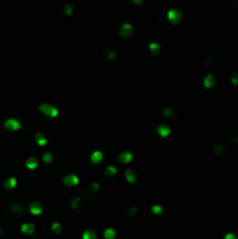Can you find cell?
I'll return each instance as SVG.
<instances>
[{
	"label": "cell",
	"instance_id": "6da1fadb",
	"mask_svg": "<svg viewBox=\"0 0 238 239\" xmlns=\"http://www.w3.org/2000/svg\"><path fill=\"white\" fill-rule=\"evenodd\" d=\"M39 110L44 116H48L50 118H56L58 116V110L55 106L50 105V104H41Z\"/></svg>",
	"mask_w": 238,
	"mask_h": 239
},
{
	"label": "cell",
	"instance_id": "7a4b0ae2",
	"mask_svg": "<svg viewBox=\"0 0 238 239\" xmlns=\"http://www.w3.org/2000/svg\"><path fill=\"white\" fill-rule=\"evenodd\" d=\"M167 18H168V20H169L170 23H173V25H176V23H179L181 21V19H182V14H181V12L179 10H176V8H172L168 11L167 13Z\"/></svg>",
	"mask_w": 238,
	"mask_h": 239
},
{
	"label": "cell",
	"instance_id": "3957f363",
	"mask_svg": "<svg viewBox=\"0 0 238 239\" xmlns=\"http://www.w3.org/2000/svg\"><path fill=\"white\" fill-rule=\"evenodd\" d=\"M4 126H5L6 130H8V131H18V130H20L21 128V124L18 122L16 119H7L4 124Z\"/></svg>",
	"mask_w": 238,
	"mask_h": 239
},
{
	"label": "cell",
	"instance_id": "277c9868",
	"mask_svg": "<svg viewBox=\"0 0 238 239\" xmlns=\"http://www.w3.org/2000/svg\"><path fill=\"white\" fill-rule=\"evenodd\" d=\"M63 183L65 186L68 187H73V186H77L79 183V179L77 175L75 174H69V175L64 176L63 179Z\"/></svg>",
	"mask_w": 238,
	"mask_h": 239
},
{
	"label": "cell",
	"instance_id": "5b68a950",
	"mask_svg": "<svg viewBox=\"0 0 238 239\" xmlns=\"http://www.w3.org/2000/svg\"><path fill=\"white\" fill-rule=\"evenodd\" d=\"M29 211L34 216H39L42 213V205L40 202H32L29 205Z\"/></svg>",
	"mask_w": 238,
	"mask_h": 239
},
{
	"label": "cell",
	"instance_id": "8992f818",
	"mask_svg": "<svg viewBox=\"0 0 238 239\" xmlns=\"http://www.w3.org/2000/svg\"><path fill=\"white\" fill-rule=\"evenodd\" d=\"M133 32V27L131 23H123L120 27V36L128 37Z\"/></svg>",
	"mask_w": 238,
	"mask_h": 239
},
{
	"label": "cell",
	"instance_id": "52a82bcc",
	"mask_svg": "<svg viewBox=\"0 0 238 239\" xmlns=\"http://www.w3.org/2000/svg\"><path fill=\"white\" fill-rule=\"evenodd\" d=\"M157 132L158 134L161 137V138H167L170 134V128L167 126V125H160L158 128H157Z\"/></svg>",
	"mask_w": 238,
	"mask_h": 239
},
{
	"label": "cell",
	"instance_id": "ba28073f",
	"mask_svg": "<svg viewBox=\"0 0 238 239\" xmlns=\"http://www.w3.org/2000/svg\"><path fill=\"white\" fill-rule=\"evenodd\" d=\"M35 231V226L32 223H23L21 225V232L25 234H33Z\"/></svg>",
	"mask_w": 238,
	"mask_h": 239
},
{
	"label": "cell",
	"instance_id": "9c48e42d",
	"mask_svg": "<svg viewBox=\"0 0 238 239\" xmlns=\"http://www.w3.org/2000/svg\"><path fill=\"white\" fill-rule=\"evenodd\" d=\"M132 159H133V155L130 152H123V153H120V154L118 155V160L122 163H128Z\"/></svg>",
	"mask_w": 238,
	"mask_h": 239
},
{
	"label": "cell",
	"instance_id": "30bf717a",
	"mask_svg": "<svg viewBox=\"0 0 238 239\" xmlns=\"http://www.w3.org/2000/svg\"><path fill=\"white\" fill-rule=\"evenodd\" d=\"M90 159L92 163L97 165V163H99L102 160H103V154H102V152H99V150H95V152L91 153Z\"/></svg>",
	"mask_w": 238,
	"mask_h": 239
},
{
	"label": "cell",
	"instance_id": "8fae6325",
	"mask_svg": "<svg viewBox=\"0 0 238 239\" xmlns=\"http://www.w3.org/2000/svg\"><path fill=\"white\" fill-rule=\"evenodd\" d=\"M203 84H204V86H206L207 89H210V88H212V86L215 85V77L210 74L207 75L204 80H203Z\"/></svg>",
	"mask_w": 238,
	"mask_h": 239
},
{
	"label": "cell",
	"instance_id": "7c38bea8",
	"mask_svg": "<svg viewBox=\"0 0 238 239\" xmlns=\"http://www.w3.org/2000/svg\"><path fill=\"white\" fill-rule=\"evenodd\" d=\"M82 237H83V239H96L97 233H96L95 230H91V229H89V230H85L84 232H83Z\"/></svg>",
	"mask_w": 238,
	"mask_h": 239
},
{
	"label": "cell",
	"instance_id": "4fadbf2b",
	"mask_svg": "<svg viewBox=\"0 0 238 239\" xmlns=\"http://www.w3.org/2000/svg\"><path fill=\"white\" fill-rule=\"evenodd\" d=\"M125 179L128 183H134L137 181V175L133 173L132 170H126L125 171Z\"/></svg>",
	"mask_w": 238,
	"mask_h": 239
},
{
	"label": "cell",
	"instance_id": "5bb4252c",
	"mask_svg": "<svg viewBox=\"0 0 238 239\" xmlns=\"http://www.w3.org/2000/svg\"><path fill=\"white\" fill-rule=\"evenodd\" d=\"M35 141L39 146H44L46 143H47V139L44 138V135H43L42 133H36L35 134Z\"/></svg>",
	"mask_w": 238,
	"mask_h": 239
},
{
	"label": "cell",
	"instance_id": "9a60e30c",
	"mask_svg": "<svg viewBox=\"0 0 238 239\" xmlns=\"http://www.w3.org/2000/svg\"><path fill=\"white\" fill-rule=\"evenodd\" d=\"M103 236H104V238L105 239H113L116 237V231H115L112 228H107L104 230Z\"/></svg>",
	"mask_w": 238,
	"mask_h": 239
},
{
	"label": "cell",
	"instance_id": "2e32d148",
	"mask_svg": "<svg viewBox=\"0 0 238 239\" xmlns=\"http://www.w3.org/2000/svg\"><path fill=\"white\" fill-rule=\"evenodd\" d=\"M26 167L28 169H35L37 167V160L32 156V158H29V159L26 161Z\"/></svg>",
	"mask_w": 238,
	"mask_h": 239
},
{
	"label": "cell",
	"instance_id": "e0dca14e",
	"mask_svg": "<svg viewBox=\"0 0 238 239\" xmlns=\"http://www.w3.org/2000/svg\"><path fill=\"white\" fill-rule=\"evenodd\" d=\"M148 49H149V52L153 55H158L160 53V44L158 42H152L148 46Z\"/></svg>",
	"mask_w": 238,
	"mask_h": 239
},
{
	"label": "cell",
	"instance_id": "ac0fdd59",
	"mask_svg": "<svg viewBox=\"0 0 238 239\" xmlns=\"http://www.w3.org/2000/svg\"><path fill=\"white\" fill-rule=\"evenodd\" d=\"M15 186H16V179L15 177H11V179H8V180L4 183V187H5L6 189H13Z\"/></svg>",
	"mask_w": 238,
	"mask_h": 239
},
{
	"label": "cell",
	"instance_id": "d6986e66",
	"mask_svg": "<svg viewBox=\"0 0 238 239\" xmlns=\"http://www.w3.org/2000/svg\"><path fill=\"white\" fill-rule=\"evenodd\" d=\"M105 174L107 176H115L117 174V168L116 167H113V166H109V167H106Z\"/></svg>",
	"mask_w": 238,
	"mask_h": 239
},
{
	"label": "cell",
	"instance_id": "ffe728a7",
	"mask_svg": "<svg viewBox=\"0 0 238 239\" xmlns=\"http://www.w3.org/2000/svg\"><path fill=\"white\" fill-rule=\"evenodd\" d=\"M52 230H53L55 233H60L61 231H62V225L57 222H55V223L52 224Z\"/></svg>",
	"mask_w": 238,
	"mask_h": 239
},
{
	"label": "cell",
	"instance_id": "44dd1931",
	"mask_svg": "<svg viewBox=\"0 0 238 239\" xmlns=\"http://www.w3.org/2000/svg\"><path fill=\"white\" fill-rule=\"evenodd\" d=\"M42 159H43V161H44L46 163H52V161H53L54 156H53V154H52V153H44V154H43V156H42Z\"/></svg>",
	"mask_w": 238,
	"mask_h": 239
},
{
	"label": "cell",
	"instance_id": "7402d4cb",
	"mask_svg": "<svg viewBox=\"0 0 238 239\" xmlns=\"http://www.w3.org/2000/svg\"><path fill=\"white\" fill-rule=\"evenodd\" d=\"M79 197H74V198H71L70 200V207L73 208V209H77V207H78V204H79Z\"/></svg>",
	"mask_w": 238,
	"mask_h": 239
},
{
	"label": "cell",
	"instance_id": "603a6c76",
	"mask_svg": "<svg viewBox=\"0 0 238 239\" xmlns=\"http://www.w3.org/2000/svg\"><path fill=\"white\" fill-rule=\"evenodd\" d=\"M63 13L65 15H71L73 14V6L70 5V4H67V5L63 7Z\"/></svg>",
	"mask_w": 238,
	"mask_h": 239
},
{
	"label": "cell",
	"instance_id": "cb8c5ba5",
	"mask_svg": "<svg viewBox=\"0 0 238 239\" xmlns=\"http://www.w3.org/2000/svg\"><path fill=\"white\" fill-rule=\"evenodd\" d=\"M12 210L14 211V212H21L22 211V207L21 204H19V203H14V204H12Z\"/></svg>",
	"mask_w": 238,
	"mask_h": 239
},
{
	"label": "cell",
	"instance_id": "d4e9b609",
	"mask_svg": "<svg viewBox=\"0 0 238 239\" xmlns=\"http://www.w3.org/2000/svg\"><path fill=\"white\" fill-rule=\"evenodd\" d=\"M151 210H152V212H153L154 215H160V213L162 212V208L160 207V205H153Z\"/></svg>",
	"mask_w": 238,
	"mask_h": 239
},
{
	"label": "cell",
	"instance_id": "484cf974",
	"mask_svg": "<svg viewBox=\"0 0 238 239\" xmlns=\"http://www.w3.org/2000/svg\"><path fill=\"white\" fill-rule=\"evenodd\" d=\"M224 146L223 145H216L215 147H214V150H215V153L216 154H221V153H223L224 152Z\"/></svg>",
	"mask_w": 238,
	"mask_h": 239
},
{
	"label": "cell",
	"instance_id": "4316f807",
	"mask_svg": "<svg viewBox=\"0 0 238 239\" xmlns=\"http://www.w3.org/2000/svg\"><path fill=\"white\" fill-rule=\"evenodd\" d=\"M162 114L166 116V117H170L173 114V110L170 107H165L164 110H162Z\"/></svg>",
	"mask_w": 238,
	"mask_h": 239
},
{
	"label": "cell",
	"instance_id": "83f0119b",
	"mask_svg": "<svg viewBox=\"0 0 238 239\" xmlns=\"http://www.w3.org/2000/svg\"><path fill=\"white\" fill-rule=\"evenodd\" d=\"M231 83H232L233 85H238V75L237 74L231 75Z\"/></svg>",
	"mask_w": 238,
	"mask_h": 239
},
{
	"label": "cell",
	"instance_id": "f1b7e54d",
	"mask_svg": "<svg viewBox=\"0 0 238 239\" xmlns=\"http://www.w3.org/2000/svg\"><path fill=\"white\" fill-rule=\"evenodd\" d=\"M116 57V53L113 52V50H111V52H109V54H107V59H110V60H113Z\"/></svg>",
	"mask_w": 238,
	"mask_h": 239
},
{
	"label": "cell",
	"instance_id": "f546056e",
	"mask_svg": "<svg viewBox=\"0 0 238 239\" xmlns=\"http://www.w3.org/2000/svg\"><path fill=\"white\" fill-rule=\"evenodd\" d=\"M225 239H237V236L233 233H227L225 234Z\"/></svg>",
	"mask_w": 238,
	"mask_h": 239
},
{
	"label": "cell",
	"instance_id": "4dcf8cb0",
	"mask_svg": "<svg viewBox=\"0 0 238 239\" xmlns=\"http://www.w3.org/2000/svg\"><path fill=\"white\" fill-rule=\"evenodd\" d=\"M98 188H99L98 183H92V186H91V189H92V190H94V191L98 190Z\"/></svg>",
	"mask_w": 238,
	"mask_h": 239
},
{
	"label": "cell",
	"instance_id": "1f68e13d",
	"mask_svg": "<svg viewBox=\"0 0 238 239\" xmlns=\"http://www.w3.org/2000/svg\"><path fill=\"white\" fill-rule=\"evenodd\" d=\"M136 211H137V208L133 207L132 209H130V211H128V215H134V213H136Z\"/></svg>",
	"mask_w": 238,
	"mask_h": 239
},
{
	"label": "cell",
	"instance_id": "d6a6232c",
	"mask_svg": "<svg viewBox=\"0 0 238 239\" xmlns=\"http://www.w3.org/2000/svg\"><path fill=\"white\" fill-rule=\"evenodd\" d=\"M132 1L134 2V4H136V5H141L144 0H132Z\"/></svg>",
	"mask_w": 238,
	"mask_h": 239
},
{
	"label": "cell",
	"instance_id": "836d02e7",
	"mask_svg": "<svg viewBox=\"0 0 238 239\" xmlns=\"http://www.w3.org/2000/svg\"><path fill=\"white\" fill-rule=\"evenodd\" d=\"M0 233H1V231H0Z\"/></svg>",
	"mask_w": 238,
	"mask_h": 239
},
{
	"label": "cell",
	"instance_id": "e575fe53",
	"mask_svg": "<svg viewBox=\"0 0 238 239\" xmlns=\"http://www.w3.org/2000/svg\"><path fill=\"white\" fill-rule=\"evenodd\" d=\"M237 140H238V138H237Z\"/></svg>",
	"mask_w": 238,
	"mask_h": 239
}]
</instances>
